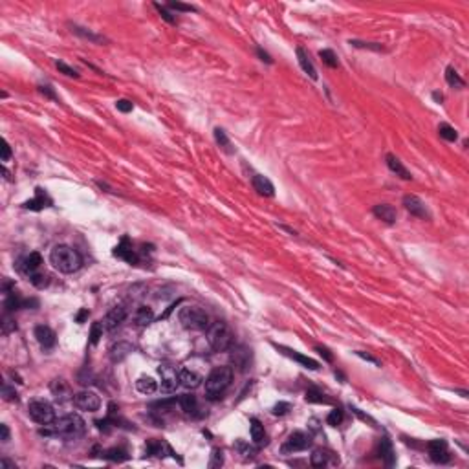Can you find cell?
Masks as SVG:
<instances>
[{"mask_svg":"<svg viewBox=\"0 0 469 469\" xmlns=\"http://www.w3.org/2000/svg\"><path fill=\"white\" fill-rule=\"evenodd\" d=\"M50 429H41L39 433L44 436H59L62 440H77L81 438L86 431V421L79 414H64L60 418H55L54 423L48 425Z\"/></svg>","mask_w":469,"mask_h":469,"instance_id":"1","label":"cell"},{"mask_svg":"<svg viewBox=\"0 0 469 469\" xmlns=\"http://www.w3.org/2000/svg\"><path fill=\"white\" fill-rule=\"evenodd\" d=\"M50 264L60 273L70 275V273H75V271L81 270L83 257L75 247L66 246V244H57L50 251Z\"/></svg>","mask_w":469,"mask_h":469,"instance_id":"2","label":"cell"},{"mask_svg":"<svg viewBox=\"0 0 469 469\" xmlns=\"http://www.w3.org/2000/svg\"><path fill=\"white\" fill-rule=\"evenodd\" d=\"M233 381V368L231 367H218L207 376L205 379V398L207 400H218L222 398L229 385Z\"/></svg>","mask_w":469,"mask_h":469,"instance_id":"3","label":"cell"},{"mask_svg":"<svg viewBox=\"0 0 469 469\" xmlns=\"http://www.w3.org/2000/svg\"><path fill=\"white\" fill-rule=\"evenodd\" d=\"M233 332L226 323L217 321L207 328V343L215 352H226L233 347Z\"/></svg>","mask_w":469,"mask_h":469,"instance_id":"4","label":"cell"},{"mask_svg":"<svg viewBox=\"0 0 469 469\" xmlns=\"http://www.w3.org/2000/svg\"><path fill=\"white\" fill-rule=\"evenodd\" d=\"M178 321L185 330L202 332L209 328V315L200 306H183L178 312Z\"/></svg>","mask_w":469,"mask_h":469,"instance_id":"5","label":"cell"},{"mask_svg":"<svg viewBox=\"0 0 469 469\" xmlns=\"http://www.w3.org/2000/svg\"><path fill=\"white\" fill-rule=\"evenodd\" d=\"M28 414L39 425H50V423L55 421L54 405L44 398H35L28 403Z\"/></svg>","mask_w":469,"mask_h":469,"instance_id":"6","label":"cell"},{"mask_svg":"<svg viewBox=\"0 0 469 469\" xmlns=\"http://www.w3.org/2000/svg\"><path fill=\"white\" fill-rule=\"evenodd\" d=\"M73 405L81 410H86V412H96L101 407V398L97 396L94 391H81L77 392L75 396L72 398Z\"/></svg>","mask_w":469,"mask_h":469,"instance_id":"7","label":"cell"},{"mask_svg":"<svg viewBox=\"0 0 469 469\" xmlns=\"http://www.w3.org/2000/svg\"><path fill=\"white\" fill-rule=\"evenodd\" d=\"M158 372L162 376L160 391H162L163 394H173V392H176V389L180 385V376H178V372H176L175 368L171 367V365H162V367L158 368Z\"/></svg>","mask_w":469,"mask_h":469,"instance_id":"8","label":"cell"},{"mask_svg":"<svg viewBox=\"0 0 469 469\" xmlns=\"http://www.w3.org/2000/svg\"><path fill=\"white\" fill-rule=\"evenodd\" d=\"M312 445V438L302 431H295L288 436V440L283 445V453H299L304 451Z\"/></svg>","mask_w":469,"mask_h":469,"instance_id":"9","label":"cell"},{"mask_svg":"<svg viewBox=\"0 0 469 469\" xmlns=\"http://www.w3.org/2000/svg\"><path fill=\"white\" fill-rule=\"evenodd\" d=\"M126 315H128V310H126L125 304H117V306L110 308L109 313H107V315H105V319L101 321L103 326H105V330H107V332L116 330L117 326H121L123 323H125Z\"/></svg>","mask_w":469,"mask_h":469,"instance_id":"10","label":"cell"},{"mask_svg":"<svg viewBox=\"0 0 469 469\" xmlns=\"http://www.w3.org/2000/svg\"><path fill=\"white\" fill-rule=\"evenodd\" d=\"M427 451L434 464H447L451 460V455H449L445 440H431L427 444Z\"/></svg>","mask_w":469,"mask_h":469,"instance_id":"11","label":"cell"},{"mask_svg":"<svg viewBox=\"0 0 469 469\" xmlns=\"http://www.w3.org/2000/svg\"><path fill=\"white\" fill-rule=\"evenodd\" d=\"M114 257L125 260L128 264H138L139 262L138 253H136V249L132 247V242L128 240V236H123L119 244L114 247Z\"/></svg>","mask_w":469,"mask_h":469,"instance_id":"12","label":"cell"},{"mask_svg":"<svg viewBox=\"0 0 469 469\" xmlns=\"http://www.w3.org/2000/svg\"><path fill=\"white\" fill-rule=\"evenodd\" d=\"M403 207L409 211L412 217H418V218H425V220H429L431 218V215H429L427 207H425V204L421 202L418 196H414V194H405L403 196Z\"/></svg>","mask_w":469,"mask_h":469,"instance_id":"13","label":"cell"},{"mask_svg":"<svg viewBox=\"0 0 469 469\" xmlns=\"http://www.w3.org/2000/svg\"><path fill=\"white\" fill-rule=\"evenodd\" d=\"M33 334H35L37 343L41 345V349H44V350L54 349L55 343H57V336H55V332L46 325L35 326V332H33Z\"/></svg>","mask_w":469,"mask_h":469,"instance_id":"14","label":"cell"},{"mask_svg":"<svg viewBox=\"0 0 469 469\" xmlns=\"http://www.w3.org/2000/svg\"><path fill=\"white\" fill-rule=\"evenodd\" d=\"M145 451H147V455H152V457L158 458H163L165 455H171V457L176 458V453L173 451V447L163 440H149L147 445H145Z\"/></svg>","mask_w":469,"mask_h":469,"instance_id":"15","label":"cell"},{"mask_svg":"<svg viewBox=\"0 0 469 469\" xmlns=\"http://www.w3.org/2000/svg\"><path fill=\"white\" fill-rule=\"evenodd\" d=\"M42 266V257H41V253H37V251H33V253H30V255H26L24 259L20 260V271L24 273V275H28V277H31L33 273H37L39 271V268Z\"/></svg>","mask_w":469,"mask_h":469,"instance_id":"16","label":"cell"},{"mask_svg":"<svg viewBox=\"0 0 469 469\" xmlns=\"http://www.w3.org/2000/svg\"><path fill=\"white\" fill-rule=\"evenodd\" d=\"M275 349L281 350V354L288 355L290 359H293V361H297V363H301L304 368H310V370H317V368H319L317 361L312 359V357H308V355H302V354H299V352H295V350H292V349H286V347H277V345H275Z\"/></svg>","mask_w":469,"mask_h":469,"instance_id":"17","label":"cell"},{"mask_svg":"<svg viewBox=\"0 0 469 469\" xmlns=\"http://www.w3.org/2000/svg\"><path fill=\"white\" fill-rule=\"evenodd\" d=\"M52 205V200H50V196L44 191H42L41 187H37L35 189V198L28 200V202H24L22 204V207L24 209H30V211H42L44 207H50Z\"/></svg>","mask_w":469,"mask_h":469,"instance_id":"18","label":"cell"},{"mask_svg":"<svg viewBox=\"0 0 469 469\" xmlns=\"http://www.w3.org/2000/svg\"><path fill=\"white\" fill-rule=\"evenodd\" d=\"M231 361H233L234 367L244 372V370L249 367V363H251V352H249L246 347H236V349H233V352H231Z\"/></svg>","mask_w":469,"mask_h":469,"instance_id":"19","label":"cell"},{"mask_svg":"<svg viewBox=\"0 0 469 469\" xmlns=\"http://www.w3.org/2000/svg\"><path fill=\"white\" fill-rule=\"evenodd\" d=\"M178 376H180V385H183L185 389H196V387L202 385V376L200 374H196L194 370H191V368H181L180 372H178Z\"/></svg>","mask_w":469,"mask_h":469,"instance_id":"20","label":"cell"},{"mask_svg":"<svg viewBox=\"0 0 469 469\" xmlns=\"http://www.w3.org/2000/svg\"><path fill=\"white\" fill-rule=\"evenodd\" d=\"M251 183H253V189L259 194H262V196H273V194H275V187H273V183H271L266 176L255 175L251 178Z\"/></svg>","mask_w":469,"mask_h":469,"instance_id":"21","label":"cell"},{"mask_svg":"<svg viewBox=\"0 0 469 469\" xmlns=\"http://www.w3.org/2000/svg\"><path fill=\"white\" fill-rule=\"evenodd\" d=\"M372 213L379 218V220H383L385 224H394V222H396V209H394L392 205H389V204L374 205Z\"/></svg>","mask_w":469,"mask_h":469,"instance_id":"22","label":"cell"},{"mask_svg":"<svg viewBox=\"0 0 469 469\" xmlns=\"http://www.w3.org/2000/svg\"><path fill=\"white\" fill-rule=\"evenodd\" d=\"M132 319L136 326H149L152 325V321H154V312H152V308L149 306H138L136 312H134Z\"/></svg>","mask_w":469,"mask_h":469,"instance_id":"23","label":"cell"},{"mask_svg":"<svg viewBox=\"0 0 469 469\" xmlns=\"http://www.w3.org/2000/svg\"><path fill=\"white\" fill-rule=\"evenodd\" d=\"M385 160H387V167L391 169V171H392V173H394L396 176H400L402 180H407V181H409L410 178H412L409 171L403 167V163L400 162V160H398V158L394 156V154H387Z\"/></svg>","mask_w":469,"mask_h":469,"instance_id":"24","label":"cell"},{"mask_svg":"<svg viewBox=\"0 0 469 469\" xmlns=\"http://www.w3.org/2000/svg\"><path fill=\"white\" fill-rule=\"evenodd\" d=\"M297 60H299V64H301L302 72L308 73V75H310V79L317 81V70H315L313 62L310 60L308 54H306V52H304L302 48H297Z\"/></svg>","mask_w":469,"mask_h":469,"instance_id":"25","label":"cell"},{"mask_svg":"<svg viewBox=\"0 0 469 469\" xmlns=\"http://www.w3.org/2000/svg\"><path fill=\"white\" fill-rule=\"evenodd\" d=\"M136 389H138V392H141V394H154V392L158 391V383L156 379L151 378V376H141V378H138V381H136Z\"/></svg>","mask_w":469,"mask_h":469,"instance_id":"26","label":"cell"},{"mask_svg":"<svg viewBox=\"0 0 469 469\" xmlns=\"http://www.w3.org/2000/svg\"><path fill=\"white\" fill-rule=\"evenodd\" d=\"M249 431H251V440L255 445H264L266 444V433H264V425L260 423L257 418H251V427H249Z\"/></svg>","mask_w":469,"mask_h":469,"instance_id":"27","label":"cell"},{"mask_svg":"<svg viewBox=\"0 0 469 469\" xmlns=\"http://www.w3.org/2000/svg\"><path fill=\"white\" fill-rule=\"evenodd\" d=\"M378 453H379V457L385 460L387 466H392V464H394V451H392V444L389 442V438L379 440Z\"/></svg>","mask_w":469,"mask_h":469,"instance_id":"28","label":"cell"},{"mask_svg":"<svg viewBox=\"0 0 469 469\" xmlns=\"http://www.w3.org/2000/svg\"><path fill=\"white\" fill-rule=\"evenodd\" d=\"M178 403H180V407L185 410L187 414H196V410H198V402H196V396H193V394L180 396L178 398Z\"/></svg>","mask_w":469,"mask_h":469,"instance_id":"29","label":"cell"},{"mask_svg":"<svg viewBox=\"0 0 469 469\" xmlns=\"http://www.w3.org/2000/svg\"><path fill=\"white\" fill-rule=\"evenodd\" d=\"M445 81H447V84H449V86H453V88H458V90H462L464 86H466V81H464V79L458 75V72L453 66L445 68Z\"/></svg>","mask_w":469,"mask_h":469,"instance_id":"30","label":"cell"},{"mask_svg":"<svg viewBox=\"0 0 469 469\" xmlns=\"http://www.w3.org/2000/svg\"><path fill=\"white\" fill-rule=\"evenodd\" d=\"M70 28H72V31L75 33V35L83 37V39H88V41H92V42H105V37L97 35V33H94V31H90V30H86V28H83V26L72 24Z\"/></svg>","mask_w":469,"mask_h":469,"instance_id":"31","label":"cell"},{"mask_svg":"<svg viewBox=\"0 0 469 469\" xmlns=\"http://www.w3.org/2000/svg\"><path fill=\"white\" fill-rule=\"evenodd\" d=\"M328 458H330V455L326 451L315 449V451L312 453V457H310V462H312V466H315V468H325L326 464H328Z\"/></svg>","mask_w":469,"mask_h":469,"instance_id":"32","label":"cell"},{"mask_svg":"<svg viewBox=\"0 0 469 469\" xmlns=\"http://www.w3.org/2000/svg\"><path fill=\"white\" fill-rule=\"evenodd\" d=\"M438 134H440V138H444L445 141H457V138H458L457 130H455L451 125H447V123H440Z\"/></svg>","mask_w":469,"mask_h":469,"instance_id":"33","label":"cell"},{"mask_svg":"<svg viewBox=\"0 0 469 469\" xmlns=\"http://www.w3.org/2000/svg\"><path fill=\"white\" fill-rule=\"evenodd\" d=\"M319 57H321V60L325 62L326 66H330V68L339 66V60H337L336 54H334L332 50H321V52H319Z\"/></svg>","mask_w":469,"mask_h":469,"instance_id":"34","label":"cell"},{"mask_svg":"<svg viewBox=\"0 0 469 469\" xmlns=\"http://www.w3.org/2000/svg\"><path fill=\"white\" fill-rule=\"evenodd\" d=\"M103 457L107 458V460H112V462H123V460H126V451L125 449H117V447H114V449H109V451L103 453Z\"/></svg>","mask_w":469,"mask_h":469,"instance_id":"35","label":"cell"},{"mask_svg":"<svg viewBox=\"0 0 469 469\" xmlns=\"http://www.w3.org/2000/svg\"><path fill=\"white\" fill-rule=\"evenodd\" d=\"M103 330H105V326H103L101 321H97V323H92V328H90V343H92V345H97V343H99V339L103 337Z\"/></svg>","mask_w":469,"mask_h":469,"instance_id":"36","label":"cell"},{"mask_svg":"<svg viewBox=\"0 0 469 469\" xmlns=\"http://www.w3.org/2000/svg\"><path fill=\"white\" fill-rule=\"evenodd\" d=\"M306 402L308 403H330L328 398H325L323 392H319L317 389H310L306 392Z\"/></svg>","mask_w":469,"mask_h":469,"instance_id":"37","label":"cell"},{"mask_svg":"<svg viewBox=\"0 0 469 469\" xmlns=\"http://www.w3.org/2000/svg\"><path fill=\"white\" fill-rule=\"evenodd\" d=\"M326 421H328V425H332V427L341 425V421H343V410H341V409L330 410V414L326 416Z\"/></svg>","mask_w":469,"mask_h":469,"instance_id":"38","label":"cell"},{"mask_svg":"<svg viewBox=\"0 0 469 469\" xmlns=\"http://www.w3.org/2000/svg\"><path fill=\"white\" fill-rule=\"evenodd\" d=\"M52 392H54L57 398H64L62 392H70V389H68V385L64 383V379H55L54 383H52Z\"/></svg>","mask_w":469,"mask_h":469,"instance_id":"39","label":"cell"},{"mask_svg":"<svg viewBox=\"0 0 469 469\" xmlns=\"http://www.w3.org/2000/svg\"><path fill=\"white\" fill-rule=\"evenodd\" d=\"M236 447L240 449V455H244V458H255V455H257V449L246 444V442H242V440L236 442Z\"/></svg>","mask_w":469,"mask_h":469,"instance_id":"40","label":"cell"},{"mask_svg":"<svg viewBox=\"0 0 469 469\" xmlns=\"http://www.w3.org/2000/svg\"><path fill=\"white\" fill-rule=\"evenodd\" d=\"M55 66H57V70H59L60 73H64L66 77H73V79H79V73L73 70L72 66H68L66 62H62V60H57L55 62Z\"/></svg>","mask_w":469,"mask_h":469,"instance_id":"41","label":"cell"},{"mask_svg":"<svg viewBox=\"0 0 469 469\" xmlns=\"http://www.w3.org/2000/svg\"><path fill=\"white\" fill-rule=\"evenodd\" d=\"M352 46L355 48H365V50H374V52H383V46L378 42H361V41H350Z\"/></svg>","mask_w":469,"mask_h":469,"instance_id":"42","label":"cell"},{"mask_svg":"<svg viewBox=\"0 0 469 469\" xmlns=\"http://www.w3.org/2000/svg\"><path fill=\"white\" fill-rule=\"evenodd\" d=\"M30 281H31V284H33L35 288H39V290H42V288H46V286H48V277L42 275V273H33V275L30 277Z\"/></svg>","mask_w":469,"mask_h":469,"instance_id":"43","label":"cell"},{"mask_svg":"<svg viewBox=\"0 0 469 469\" xmlns=\"http://www.w3.org/2000/svg\"><path fill=\"white\" fill-rule=\"evenodd\" d=\"M13 330H17L15 321L9 317V313H4V317H2V334H4V336H7V334H9V332H13Z\"/></svg>","mask_w":469,"mask_h":469,"instance_id":"44","label":"cell"},{"mask_svg":"<svg viewBox=\"0 0 469 469\" xmlns=\"http://www.w3.org/2000/svg\"><path fill=\"white\" fill-rule=\"evenodd\" d=\"M2 396H4V400H6V402H18V394L15 392V389H13V387H9L7 383H4V385H2Z\"/></svg>","mask_w":469,"mask_h":469,"instance_id":"45","label":"cell"},{"mask_svg":"<svg viewBox=\"0 0 469 469\" xmlns=\"http://www.w3.org/2000/svg\"><path fill=\"white\" fill-rule=\"evenodd\" d=\"M116 109L119 110V112H123V114H128V112H132L134 105L128 99H117L116 101Z\"/></svg>","mask_w":469,"mask_h":469,"instance_id":"46","label":"cell"},{"mask_svg":"<svg viewBox=\"0 0 469 469\" xmlns=\"http://www.w3.org/2000/svg\"><path fill=\"white\" fill-rule=\"evenodd\" d=\"M292 409V405H290L288 402H281V403H277L275 407H273V414L275 416H284V414H288V410Z\"/></svg>","mask_w":469,"mask_h":469,"instance_id":"47","label":"cell"},{"mask_svg":"<svg viewBox=\"0 0 469 469\" xmlns=\"http://www.w3.org/2000/svg\"><path fill=\"white\" fill-rule=\"evenodd\" d=\"M169 7L171 9H176V11H196V7L194 6H189V4H181V2H169Z\"/></svg>","mask_w":469,"mask_h":469,"instance_id":"48","label":"cell"},{"mask_svg":"<svg viewBox=\"0 0 469 469\" xmlns=\"http://www.w3.org/2000/svg\"><path fill=\"white\" fill-rule=\"evenodd\" d=\"M215 139H217V143L220 147H229V139L222 128H215Z\"/></svg>","mask_w":469,"mask_h":469,"instance_id":"49","label":"cell"},{"mask_svg":"<svg viewBox=\"0 0 469 469\" xmlns=\"http://www.w3.org/2000/svg\"><path fill=\"white\" fill-rule=\"evenodd\" d=\"M154 7H156L158 11H160V15H162V18H165V20H167L169 24H175V22H176V18L173 17V15H171V13H169L167 9H165V7L162 6V4H158V2H156V4H154Z\"/></svg>","mask_w":469,"mask_h":469,"instance_id":"50","label":"cell"},{"mask_svg":"<svg viewBox=\"0 0 469 469\" xmlns=\"http://www.w3.org/2000/svg\"><path fill=\"white\" fill-rule=\"evenodd\" d=\"M357 357H361V359H365V361H368V363H372V365H376V367H381V363H379L374 355H370V354H367V352H361V350H355L354 352Z\"/></svg>","mask_w":469,"mask_h":469,"instance_id":"51","label":"cell"},{"mask_svg":"<svg viewBox=\"0 0 469 469\" xmlns=\"http://www.w3.org/2000/svg\"><path fill=\"white\" fill-rule=\"evenodd\" d=\"M224 458H222V451L220 449H215L213 451V460H211L209 468H218V466H222Z\"/></svg>","mask_w":469,"mask_h":469,"instance_id":"52","label":"cell"},{"mask_svg":"<svg viewBox=\"0 0 469 469\" xmlns=\"http://www.w3.org/2000/svg\"><path fill=\"white\" fill-rule=\"evenodd\" d=\"M2 162H7L9 158H11V147H9V143H7L6 139H4V143H2Z\"/></svg>","mask_w":469,"mask_h":469,"instance_id":"53","label":"cell"},{"mask_svg":"<svg viewBox=\"0 0 469 469\" xmlns=\"http://www.w3.org/2000/svg\"><path fill=\"white\" fill-rule=\"evenodd\" d=\"M315 350H317L319 354L323 355V357H325L328 363H332V361H334V355L330 354V350H328V349H325V347H315Z\"/></svg>","mask_w":469,"mask_h":469,"instance_id":"54","label":"cell"},{"mask_svg":"<svg viewBox=\"0 0 469 469\" xmlns=\"http://www.w3.org/2000/svg\"><path fill=\"white\" fill-rule=\"evenodd\" d=\"M39 92L44 94V96H48L50 99H55V101H57V96H55L54 90H52V86H48V84H46V86H42L41 84V86H39Z\"/></svg>","mask_w":469,"mask_h":469,"instance_id":"55","label":"cell"},{"mask_svg":"<svg viewBox=\"0 0 469 469\" xmlns=\"http://www.w3.org/2000/svg\"><path fill=\"white\" fill-rule=\"evenodd\" d=\"M0 431H2V438L0 440H2V442H7V440H9V429H7L6 423L0 425Z\"/></svg>","mask_w":469,"mask_h":469,"instance_id":"56","label":"cell"},{"mask_svg":"<svg viewBox=\"0 0 469 469\" xmlns=\"http://www.w3.org/2000/svg\"><path fill=\"white\" fill-rule=\"evenodd\" d=\"M257 54H259L260 60H266V62H268V64H271V62H273V60H271V57H270V55L266 54V52H264V50H262V48H259V50H257Z\"/></svg>","mask_w":469,"mask_h":469,"instance_id":"57","label":"cell"},{"mask_svg":"<svg viewBox=\"0 0 469 469\" xmlns=\"http://www.w3.org/2000/svg\"><path fill=\"white\" fill-rule=\"evenodd\" d=\"M86 317H88V310L84 308V310H81V312L77 313V317H75V321H77V323H83V321H84V319H86Z\"/></svg>","mask_w":469,"mask_h":469,"instance_id":"58","label":"cell"},{"mask_svg":"<svg viewBox=\"0 0 469 469\" xmlns=\"http://www.w3.org/2000/svg\"><path fill=\"white\" fill-rule=\"evenodd\" d=\"M433 99H434V101L442 103V101H444V96H442L440 92H433Z\"/></svg>","mask_w":469,"mask_h":469,"instance_id":"59","label":"cell"}]
</instances>
